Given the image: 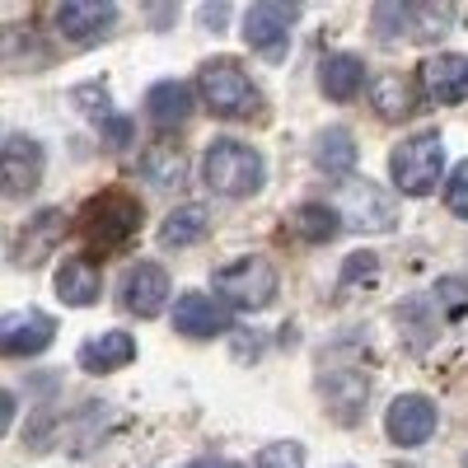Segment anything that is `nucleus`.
I'll list each match as a JSON object with an SVG mask.
<instances>
[{
    "label": "nucleus",
    "mask_w": 468,
    "mask_h": 468,
    "mask_svg": "<svg viewBox=\"0 0 468 468\" xmlns=\"http://www.w3.org/2000/svg\"><path fill=\"white\" fill-rule=\"evenodd\" d=\"M417 99H421V85L403 70H384L375 75V90H370V103L384 122H403V117L417 112Z\"/></svg>",
    "instance_id": "17"
},
{
    "label": "nucleus",
    "mask_w": 468,
    "mask_h": 468,
    "mask_svg": "<svg viewBox=\"0 0 468 468\" xmlns=\"http://www.w3.org/2000/svg\"><path fill=\"white\" fill-rule=\"evenodd\" d=\"M314 165L328 174V178H346L356 169V136L346 127H324L314 136Z\"/></svg>",
    "instance_id": "23"
},
{
    "label": "nucleus",
    "mask_w": 468,
    "mask_h": 468,
    "mask_svg": "<svg viewBox=\"0 0 468 468\" xmlns=\"http://www.w3.org/2000/svg\"><path fill=\"white\" fill-rule=\"evenodd\" d=\"M132 361H136V342H132V333H117V328L112 333H94L80 346V366L90 375H112V370H122Z\"/></svg>",
    "instance_id": "20"
},
{
    "label": "nucleus",
    "mask_w": 468,
    "mask_h": 468,
    "mask_svg": "<svg viewBox=\"0 0 468 468\" xmlns=\"http://www.w3.org/2000/svg\"><path fill=\"white\" fill-rule=\"evenodd\" d=\"M192 468H239V463H234V459H216V454H211V459H197Z\"/></svg>",
    "instance_id": "34"
},
{
    "label": "nucleus",
    "mask_w": 468,
    "mask_h": 468,
    "mask_svg": "<svg viewBox=\"0 0 468 468\" xmlns=\"http://www.w3.org/2000/svg\"><path fill=\"white\" fill-rule=\"evenodd\" d=\"M197 94H202L207 112L229 117V122L262 112V94H258V85H253V75L234 61V57H211V61L197 70Z\"/></svg>",
    "instance_id": "1"
},
{
    "label": "nucleus",
    "mask_w": 468,
    "mask_h": 468,
    "mask_svg": "<svg viewBox=\"0 0 468 468\" xmlns=\"http://www.w3.org/2000/svg\"><path fill=\"white\" fill-rule=\"evenodd\" d=\"M436 300H441V309L450 319H459L463 309H468V282H459V277H441L436 282Z\"/></svg>",
    "instance_id": "28"
},
{
    "label": "nucleus",
    "mask_w": 468,
    "mask_h": 468,
    "mask_svg": "<svg viewBox=\"0 0 468 468\" xmlns=\"http://www.w3.org/2000/svg\"><path fill=\"white\" fill-rule=\"evenodd\" d=\"M207 234H211V216L202 207H178L160 225V244L165 249H192V244H202Z\"/></svg>",
    "instance_id": "24"
},
{
    "label": "nucleus",
    "mask_w": 468,
    "mask_h": 468,
    "mask_svg": "<svg viewBox=\"0 0 468 468\" xmlns=\"http://www.w3.org/2000/svg\"><path fill=\"white\" fill-rule=\"evenodd\" d=\"M211 286L229 309H267L271 300H277L282 282H277V267H271L267 258H234V262L216 267Z\"/></svg>",
    "instance_id": "4"
},
{
    "label": "nucleus",
    "mask_w": 468,
    "mask_h": 468,
    "mask_svg": "<svg viewBox=\"0 0 468 468\" xmlns=\"http://www.w3.org/2000/svg\"><path fill=\"white\" fill-rule=\"evenodd\" d=\"M295 229H300V239H309V244H328V239H337L342 216H337V207L304 202V207L295 211Z\"/></svg>",
    "instance_id": "25"
},
{
    "label": "nucleus",
    "mask_w": 468,
    "mask_h": 468,
    "mask_svg": "<svg viewBox=\"0 0 468 468\" xmlns=\"http://www.w3.org/2000/svg\"><path fill=\"white\" fill-rule=\"evenodd\" d=\"M57 337V319L37 314V309H19V314L0 319V351L5 356H37L43 346H52Z\"/></svg>",
    "instance_id": "14"
},
{
    "label": "nucleus",
    "mask_w": 468,
    "mask_h": 468,
    "mask_svg": "<svg viewBox=\"0 0 468 468\" xmlns=\"http://www.w3.org/2000/svg\"><path fill=\"white\" fill-rule=\"evenodd\" d=\"M445 207H450L459 220H468V160H463V165H454V174H450V187H445Z\"/></svg>",
    "instance_id": "29"
},
{
    "label": "nucleus",
    "mask_w": 468,
    "mask_h": 468,
    "mask_svg": "<svg viewBox=\"0 0 468 468\" xmlns=\"http://www.w3.org/2000/svg\"><path fill=\"white\" fill-rule=\"evenodd\" d=\"M66 211L61 207H48V211H37L28 216L19 229H15V239H10V262L15 267H37L61 239H66Z\"/></svg>",
    "instance_id": "8"
},
{
    "label": "nucleus",
    "mask_w": 468,
    "mask_h": 468,
    "mask_svg": "<svg viewBox=\"0 0 468 468\" xmlns=\"http://www.w3.org/2000/svg\"><path fill=\"white\" fill-rule=\"evenodd\" d=\"M417 85H421L426 99H436V103H445V108H450V103H463V99H468V57L441 52V57H431V61H421Z\"/></svg>",
    "instance_id": "15"
},
{
    "label": "nucleus",
    "mask_w": 468,
    "mask_h": 468,
    "mask_svg": "<svg viewBox=\"0 0 468 468\" xmlns=\"http://www.w3.org/2000/svg\"><path fill=\"white\" fill-rule=\"evenodd\" d=\"M145 174H150V183L160 187V192H169V187H178V178H183V160H178L174 150H160V154H150Z\"/></svg>",
    "instance_id": "26"
},
{
    "label": "nucleus",
    "mask_w": 468,
    "mask_h": 468,
    "mask_svg": "<svg viewBox=\"0 0 468 468\" xmlns=\"http://www.w3.org/2000/svg\"><path fill=\"white\" fill-rule=\"evenodd\" d=\"M319 90H324V99H333V103H351V99L366 90V61H361L356 52H333V57H324V66H319Z\"/></svg>",
    "instance_id": "19"
},
{
    "label": "nucleus",
    "mask_w": 468,
    "mask_h": 468,
    "mask_svg": "<svg viewBox=\"0 0 468 468\" xmlns=\"http://www.w3.org/2000/svg\"><path fill=\"white\" fill-rule=\"evenodd\" d=\"M258 468H304V445L295 441H277L258 454Z\"/></svg>",
    "instance_id": "27"
},
{
    "label": "nucleus",
    "mask_w": 468,
    "mask_h": 468,
    "mask_svg": "<svg viewBox=\"0 0 468 468\" xmlns=\"http://www.w3.org/2000/svg\"><path fill=\"white\" fill-rule=\"evenodd\" d=\"M300 19V5H282V0H258V5L244 15V37L249 48L262 52L267 61H282L286 57V33Z\"/></svg>",
    "instance_id": "7"
},
{
    "label": "nucleus",
    "mask_w": 468,
    "mask_h": 468,
    "mask_svg": "<svg viewBox=\"0 0 468 468\" xmlns=\"http://www.w3.org/2000/svg\"><path fill=\"white\" fill-rule=\"evenodd\" d=\"M375 277H379V267H375L370 253H351L346 258V282H375Z\"/></svg>",
    "instance_id": "30"
},
{
    "label": "nucleus",
    "mask_w": 468,
    "mask_h": 468,
    "mask_svg": "<svg viewBox=\"0 0 468 468\" xmlns=\"http://www.w3.org/2000/svg\"><path fill=\"white\" fill-rule=\"evenodd\" d=\"M80 229L94 244H122L141 229V202L132 197V192L108 187V192H99V197H90L80 207Z\"/></svg>",
    "instance_id": "5"
},
{
    "label": "nucleus",
    "mask_w": 468,
    "mask_h": 468,
    "mask_svg": "<svg viewBox=\"0 0 468 468\" xmlns=\"http://www.w3.org/2000/svg\"><path fill=\"white\" fill-rule=\"evenodd\" d=\"M75 103H85L90 108V117H103V112H112L108 103H103V90L94 85V90H75Z\"/></svg>",
    "instance_id": "31"
},
{
    "label": "nucleus",
    "mask_w": 468,
    "mask_h": 468,
    "mask_svg": "<svg viewBox=\"0 0 468 468\" xmlns=\"http://www.w3.org/2000/svg\"><path fill=\"white\" fill-rule=\"evenodd\" d=\"M103 132H108V141H117V145H127V141H132V122H122V117H108Z\"/></svg>",
    "instance_id": "32"
},
{
    "label": "nucleus",
    "mask_w": 468,
    "mask_h": 468,
    "mask_svg": "<svg viewBox=\"0 0 468 468\" xmlns=\"http://www.w3.org/2000/svg\"><path fill=\"white\" fill-rule=\"evenodd\" d=\"M57 295H61L66 304H75V309L94 304V300L103 295V271H99V262H94V258H70V262H61V271H57Z\"/></svg>",
    "instance_id": "21"
},
{
    "label": "nucleus",
    "mask_w": 468,
    "mask_h": 468,
    "mask_svg": "<svg viewBox=\"0 0 468 468\" xmlns=\"http://www.w3.org/2000/svg\"><path fill=\"white\" fill-rule=\"evenodd\" d=\"M202 178L211 192H220V197H234V202H244L253 197V192L262 187L267 178V165H262V154L244 141H234V136H220L207 145V160H202Z\"/></svg>",
    "instance_id": "2"
},
{
    "label": "nucleus",
    "mask_w": 468,
    "mask_h": 468,
    "mask_svg": "<svg viewBox=\"0 0 468 468\" xmlns=\"http://www.w3.org/2000/svg\"><path fill=\"white\" fill-rule=\"evenodd\" d=\"M450 24H454V10H445V5H379L375 10V33L384 43H399V37L431 43Z\"/></svg>",
    "instance_id": "6"
},
{
    "label": "nucleus",
    "mask_w": 468,
    "mask_h": 468,
    "mask_svg": "<svg viewBox=\"0 0 468 468\" xmlns=\"http://www.w3.org/2000/svg\"><path fill=\"white\" fill-rule=\"evenodd\" d=\"M337 216L351 229H394L399 225V202L388 197L379 183H346Z\"/></svg>",
    "instance_id": "9"
},
{
    "label": "nucleus",
    "mask_w": 468,
    "mask_h": 468,
    "mask_svg": "<svg viewBox=\"0 0 468 468\" xmlns=\"http://www.w3.org/2000/svg\"><path fill=\"white\" fill-rule=\"evenodd\" d=\"M174 328H178L183 337L207 342V337H216V333L225 328V309H220L211 295H202V291H187V295L174 300Z\"/></svg>",
    "instance_id": "18"
},
{
    "label": "nucleus",
    "mask_w": 468,
    "mask_h": 468,
    "mask_svg": "<svg viewBox=\"0 0 468 468\" xmlns=\"http://www.w3.org/2000/svg\"><path fill=\"white\" fill-rule=\"evenodd\" d=\"M388 174H394V187L408 192V197L436 192L441 178H445V141H441V132L408 136L394 154H388Z\"/></svg>",
    "instance_id": "3"
},
{
    "label": "nucleus",
    "mask_w": 468,
    "mask_h": 468,
    "mask_svg": "<svg viewBox=\"0 0 468 468\" xmlns=\"http://www.w3.org/2000/svg\"><path fill=\"white\" fill-rule=\"evenodd\" d=\"M319 394L333 408V417H342L346 426L361 421L366 412V394H370V379L361 370H324L319 375Z\"/></svg>",
    "instance_id": "16"
},
{
    "label": "nucleus",
    "mask_w": 468,
    "mask_h": 468,
    "mask_svg": "<svg viewBox=\"0 0 468 468\" xmlns=\"http://www.w3.org/2000/svg\"><path fill=\"white\" fill-rule=\"evenodd\" d=\"M43 178V145L28 136H5L0 145V183H5V197H28Z\"/></svg>",
    "instance_id": "11"
},
{
    "label": "nucleus",
    "mask_w": 468,
    "mask_h": 468,
    "mask_svg": "<svg viewBox=\"0 0 468 468\" xmlns=\"http://www.w3.org/2000/svg\"><path fill=\"white\" fill-rule=\"evenodd\" d=\"M169 271L160 262H136L127 271V282H122V304L132 309L136 319H154V314H165V304H169Z\"/></svg>",
    "instance_id": "13"
},
{
    "label": "nucleus",
    "mask_w": 468,
    "mask_h": 468,
    "mask_svg": "<svg viewBox=\"0 0 468 468\" xmlns=\"http://www.w3.org/2000/svg\"><path fill=\"white\" fill-rule=\"evenodd\" d=\"M112 24H117V5H108V0H66L57 10V33L75 48L99 43Z\"/></svg>",
    "instance_id": "12"
},
{
    "label": "nucleus",
    "mask_w": 468,
    "mask_h": 468,
    "mask_svg": "<svg viewBox=\"0 0 468 468\" xmlns=\"http://www.w3.org/2000/svg\"><path fill=\"white\" fill-rule=\"evenodd\" d=\"M202 24H211V28L229 24V5H207V10H202Z\"/></svg>",
    "instance_id": "33"
},
{
    "label": "nucleus",
    "mask_w": 468,
    "mask_h": 468,
    "mask_svg": "<svg viewBox=\"0 0 468 468\" xmlns=\"http://www.w3.org/2000/svg\"><path fill=\"white\" fill-rule=\"evenodd\" d=\"M192 108H197V94H192L183 80H160V85H150V94H145V112H150V122H160V127L187 122Z\"/></svg>",
    "instance_id": "22"
},
{
    "label": "nucleus",
    "mask_w": 468,
    "mask_h": 468,
    "mask_svg": "<svg viewBox=\"0 0 468 468\" xmlns=\"http://www.w3.org/2000/svg\"><path fill=\"white\" fill-rule=\"evenodd\" d=\"M436 403L426 399V394H403V399H394L388 403V412H384V426H388V441L394 445H426L436 436Z\"/></svg>",
    "instance_id": "10"
}]
</instances>
